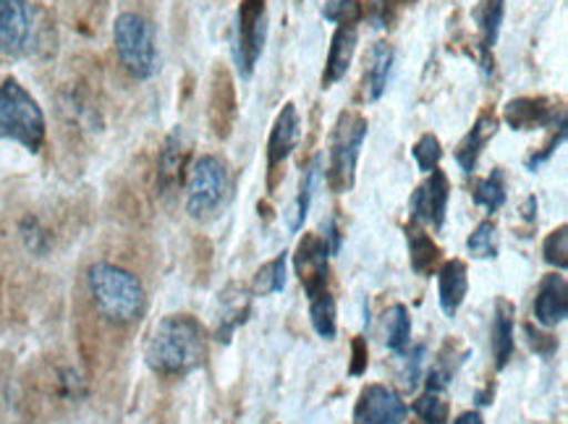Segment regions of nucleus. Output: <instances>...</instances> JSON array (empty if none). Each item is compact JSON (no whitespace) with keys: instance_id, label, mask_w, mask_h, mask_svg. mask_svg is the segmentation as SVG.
<instances>
[{"instance_id":"obj_1","label":"nucleus","mask_w":568,"mask_h":424,"mask_svg":"<svg viewBox=\"0 0 568 424\" xmlns=\"http://www.w3.org/2000/svg\"><path fill=\"white\" fill-rule=\"evenodd\" d=\"M207 356V335L192 314H169L150 335L144 360L163 377H184L200 370Z\"/></svg>"},{"instance_id":"obj_2","label":"nucleus","mask_w":568,"mask_h":424,"mask_svg":"<svg viewBox=\"0 0 568 424\" xmlns=\"http://www.w3.org/2000/svg\"><path fill=\"white\" fill-rule=\"evenodd\" d=\"M87 289L98 312L113 325H131L148 310L142 281L111 262H94L87 270Z\"/></svg>"},{"instance_id":"obj_3","label":"nucleus","mask_w":568,"mask_h":424,"mask_svg":"<svg viewBox=\"0 0 568 424\" xmlns=\"http://www.w3.org/2000/svg\"><path fill=\"white\" fill-rule=\"evenodd\" d=\"M0 139L21 144L32 155L45 148L48 139V121L40 102L13 77L0 82Z\"/></svg>"},{"instance_id":"obj_4","label":"nucleus","mask_w":568,"mask_h":424,"mask_svg":"<svg viewBox=\"0 0 568 424\" xmlns=\"http://www.w3.org/2000/svg\"><path fill=\"white\" fill-rule=\"evenodd\" d=\"M369 121L356 111H344L333 123L327 139V186L336 194L352 192L356 184V163L367 139Z\"/></svg>"},{"instance_id":"obj_5","label":"nucleus","mask_w":568,"mask_h":424,"mask_svg":"<svg viewBox=\"0 0 568 424\" xmlns=\"http://www.w3.org/2000/svg\"><path fill=\"white\" fill-rule=\"evenodd\" d=\"M113 46L119 61L129 77L136 82H148L158 74L160 53L155 40V27L140 13L126 11L113 21Z\"/></svg>"},{"instance_id":"obj_6","label":"nucleus","mask_w":568,"mask_h":424,"mask_svg":"<svg viewBox=\"0 0 568 424\" xmlns=\"http://www.w3.org/2000/svg\"><path fill=\"white\" fill-rule=\"evenodd\" d=\"M231 171L221 158L200 155L186 173V212L194 221H210L231 200Z\"/></svg>"},{"instance_id":"obj_7","label":"nucleus","mask_w":568,"mask_h":424,"mask_svg":"<svg viewBox=\"0 0 568 424\" xmlns=\"http://www.w3.org/2000/svg\"><path fill=\"white\" fill-rule=\"evenodd\" d=\"M267 42V0H242L236 9V24H233L231 58L236 74L252 79L257 69L262 50Z\"/></svg>"},{"instance_id":"obj_8","label":"nucleus","mask_w":568,"mask_h":424,"mask_svg":"<svg viewBox=\"0 0 568 424\" xmlns=\"http://www.w3.org/2000/svg\"><path fill=\"white\" fill-rule=\"evenodd\" d=\"M450 200V181L448 175L435 168L433 173H427L425 184L414 189L409 210H412V223H427L435 231H440L446 225V212Z\"/></svg>"},{"instance_id":"obj_9","label":"nucleus","mask_w":568,"mask_h":424,"mask_svg":"<svg viewBox=\"0 0 568 424\" xmlns=\"http://www.w3.org/2000/svg\"><path fill=\"white\" fill-rule=\"evenodd\" d=\"M409 414L406 401L388 385L373 383L359 393L354 406V424H400Z\"/></svg>"},{"instance_id":"obj_10","label":"nucleus","mask_w":568,"mask_h":424,"mask_svg":"<svg viewBox=\"0 0 568 424\" xmlns=\"http://www.w3.org/2000/svg\"><path fill=\"white\" fill-rule=\"evenodd\" d=\"M34 17L27 0H0V53L21 58L32 46Z\"/></svg>"},{"instance_id":"obj_11","label":"nucleus","mask_w":568,"mask_h":424,"mask_svg":"<svg viewBox=\"0 0 568 424\" xmlns=\"http://www.w3.org/2000/svg\"><path fill=\"white\" fill-rule=\"evenodd\" d=\"M327 260H331V250H327L323 236L320 233H304V239L296 246L294 267L298 283L307 291V299L327 291V273H331Z\"/></svg>"},{"instance_id":"obj_12","label":"nucleus","mask_w":568,"mask_h":424,"mask_svg":"<svg viewBox=\"0 0 568 424\" xmlns=\"http://www.w3.org/2000/svg\"><path fill=\"white\" fill-rule=\"evenodd\" d=\"M298 137H302V119L294 102H286L281 113L275 115L271 137H267V173H271V189L278 184L281 168L286 165L291 152L296 150Z\"/></svg>"},{"instance_id":"obj_13","label":"nucleus","mask_w":568,"mask_h":424,"mask_svg":"<svg viewBox=\"0 0 568 424\" xmlns=\"http://www.w3.org/2000/svg\"><path fill=\"white\" fill-rule=\"evenodd\" d=\"M189 165H192V142L184 134V129L176 127L165 137L163 150L158 155V186L163 194H171L181 189L186 181Z\"/></svg>"},{"instance_id":"obj_14","label":"nucleus","mask_w":568,"mask_h":424,"mask_svg":"<svg viewBox=\"0 0 568 424\" xmlns=\"http://www.w3.org/2000/svg\"><path fill=\"white\" fill-rule=\"evenodd\" d=\"M210 129L217 139H229L239 121V100L236 87L225 65L213 71V84H210Z\"/></svg>"},{"instance_id":"obj_15","label":"nucleus","mask_w":568,"mask_h":424,"mask_svg":"<svg viewBox=\"0 0 568 424\" xmlns=\"http://www.w3.org/2000/svg\"><path fill=\"white\" fill-rule=\"evenodd\" d=\"M504 121L514 131H535V129H556L566 123L564 108H552L548 98H516L506 102Z\"/></svg>"},{"instance_id":"obj_16","label":"nucleus","mask_w":568,"mask_h":424,"mask_svg":"<svg viewBox=\"0 0 568 424\" xmlns=\"http://www.w3.org/2000/svg\"><path fill=\"white\" fill-rule=\"evenodd\" d=\"M356 46H359V29L356 24H338L331 38V50H327V61L323 71V90H331L352 69Z\"/></svg>"},{"instance_id":"obj_17","label":"nucleus","mask_w":568,"mask_h":424,"mask_svg":"<svg viewBox=\"0 0 568 424\" xmlns=\"http://www.w3.org/2000/svg\"><path fill=\"white\" fill-rule=\"evenodd\" d=\"M568 317V286L564 275H548L535 296V320L542 327H556Z\"/></svg>"},{"instance_id":"obj_18","label":"nucleus","mask_w":568,"mask_h":424,"mask_svg":"<svg viewBox=\"0 0 568 424\" xmlns=\"http://www.w3.org/2000/svg\"><path fill=\"white\" fill-rule=\"evenodd\" d=\"M506 17V0H483L477 6L471 19L477 21V34H479V61H483L485 74H490L493 69V50L498 42L500 27H504Z\"/></svg>"},{"instance_id":"obj_19","label":"nucleus","mask_w":568,"mask_h":424,"mask_svg":"<svg viewBox=\"0 0 568 424\" xmlns=\"http://www.w3.org/2000/svg\"><path fill=\"white\" fill-rule=\"evenodd\" d=\"M498 127H500V119L493 111H483L477 115L475 127H471L469 134H466L462 142H458L456 155H454L458 168H462L464 173H475L477 160L485 152L487 142H490V139L498 134Z\"/></svg>"},{"instance_id":"obj_20","label":"nucleus","mask_w":568,"mask_h":424,"mask_svg":"<svg viewBox=\"0 0 568 424\" xmlns=\"http://www.w3.org/2000/svg\"><path fill=\"white\" fill-rule=\"evenodd\" d=\"M393 61H396V50L388 42H375L369 48L367 61H364V82H362V94L367 102H377L388 90Z\"/></svg>"},{"instance_id":"obj_21","label":"nucleus","mask_w":568,"mask_h":424,"mask_svg":"<svg viewBox=\"0 0 568 424\" xmlns=\"http://www.w3.org/2000/svg\"><path fill=\"white\" fill-rule=\"evenodd\" d=\"M466 291H469V270L462 260H448L446 265H440L438 273V299L440 310L446 317H456V312L462 310Z\"/></svg>"},{"instance_id":"obj_22","label":"nucleus","mask_w":568,"mask_h":424,"mask_svg":"<svg viewBox=\"0 0 568 424\" xmlns=\"http://www.w3.org/2000/svg\"><path fill=\"white\" fill-rule=\"evenodd\" d=\"M514 325H516V306L508 302L506 296H498L495 302V317H493V356L495 367L506 370L508 362L514 360Z\"/></svg>"},{"instance_id":"obj_23","label":"nucleus","mask_w":568,"mask_h":424,"mask_svg":"<svg viewBox=\"0 0 568 424\" xmlns=\"http://www.w3.org/2000/svg\"><path fill=\"white\" fill-rule=\"evenodd\" d=\"M252 296L244 286H229L221 296V317H217L215 341L229 343L236 327H242L250 320Z\"/></svg>"},{"instance_id":"obj_24","label":"nucleus","mask_w":568,"mask_h":424,"mask_svg":"<svg viewBox=\"0 0 568 424\" xmlns=\"http://www.w3.org/2000/svg\"><path fill=\"white\" fill-rule=\"evenodd\" d=\"M320 168H323V155H317L307 168H304L296 202H294V208H291V212H286L288 229L294 233L304 229V221H307V215H310L312 196H315V189H317V181H320Z\"/></svg>"},{"instance_id":"obj_25","label":"nucleus","mask_w":568,"mask_h":424,"mask_svg":"<svg viewBox=\"0 0 568 424\" xmlns=\"http://www.w3.org/2000/svg\"><path fill=\"white\" fill-rule=\"evenodd\" d=\"M406 244H409V265L414 273L427 277L435 267H438L443 254L440 246L435 244L425 231H419L417 225L406 229Z\"/></svg>"},{"instance_id":"obj_26","label":"nucleus","mask_w":568,"mask_h":424,"mask_svg":"<svg viewBox=\"0 0 568 424\" xmlns=\"http://www.w3.org/2000/svg\"><path fill=\"white\" fill-rule=\"evenodd\" d=\"M310 323L315 327L320 339L333 341L338 333L336 323V299H333L331 291H323V294L310 299Z\"/></svg>"},{"instance_id":"obj_27","label":"nucleus","mask_w":568,"mask_h":424,"mask_svg":"<svg viewBox=\"0 0 568 424\" xmlns=\"http://www.w3.org/2000/svg\"><path fill=\"white\" fill-rule=\"evenodd\" d=\"M286 267H288V254L283 252L278 258L265 262L257 270V275H254L252 281V291L254 296H273V294H281L283 289H286Z\"/></svg>"},{"instance_id":"obj_28","label":"nucleus","mask_w":568,"mask_h":424,"mask_svg":"<svg viewBox=\"0 0 568 424\" xmlns=\"http://www.w3.org/2000/svg\"><path fill=\"white\" fill-rule=\"evenodd\" d=\"M471 200H475V204H479V208H485L487 212H498L504 208L508 200L504 168H495L487 179H479L475 184V194H471Z\"/></svg>"},{"instance_id":"obj_29","label":"nucleus","mask_w":568,"mask_h":424,"mask_svg":"<svg viewBox=\"0 0 568 424\" xmlns=\"http://www.w3.org/2000/svg\"><path fill=\"white\" fill-rule=\"evenodd\" d=\"M385 325H388V349L393 354H406L409 351L412 341V314L406 304H393L388 317H385Z\"/></svg>"},{"instance_id":"obj_30","label":"nucleus","mask_w":568,"mask_h":424,"mask_svg":"<svg viewBox=\"0 0 568 424\" xmlns=\"http://www.w3.org/2000/svg\"><path fill=\"white\" fill-rule=\"evenodd\" d=\"M466 250L475 260H493L498 258V225L495 221H483L466 239Z\"/></svg>"},{"instance_id":"obj_31","label":"nucleus","mask_w":568,"mask_h":424,"mask_svg":"<svg viewBox=\"0 0 568 424\" xmlns=\"http://www.w3.org/2000/svg\"><path fill=\"white\" fill-rule=\"evenodd\" d=\"M412 158L414 163L419 165L422 173H433L435 168H440V160H443V144L440 139L435 134H422L417 142H414L412 148Z\"/></svg>"},{"instance_id":"obj_32","label":"nucleus","mask_w":568,"mask_h":424,"mask_svg":"<svg viewBox=\"0 0 568 424\" xmlns=\"http://www.w3.org/2000/svg\"><path fill=\"white\" fill-rule=\"evenodd\" d=\"M364 17V6L359 0H325L323 19L331 24H356Z\"/></svg>"},{"instance_id":"obj_33","label":"nucleus","mask_w":568,"mask_h":424,"mask_svg":"<svg viewBox=\"0 0 568 424\" xmlns=\"http://www.w3.org/2000/svg\"><path fill=\"white\" fill-rule=\"evenodd\" d=\"M545 262L558 270L568 267V225H558L542 244Z\"/></svg>"},{"instance_id":"obj_34","label":"nucleus","mask_w":568,"mask_h":424,"mask_svg":"<svg viewBox=\"0 0 568 424\" xmlns=\"http://www.w3.org/2000/svg\"><path fill=\"white\" fill-rule=\"evenodd\" d=\"M414 414L419 416L422 422L427 424H446L448 422V404L443 401L438 393H425L414 401Z\"/></svg>"},{"instance_id":"obj_35","label":"nucleus","mask_w":568,"mask_h":424,"mask_svg":"<svg viewBox=\"0 0 568 424\" xmlns=\"http://www.w3.org/2000/svg\"><path fill=\"white\" fill-rule=\"evenodd\" d=\"M524 335H527L529 349L535 351L537 356H552L558 351V339H556V335L537 331V327L531 325V323L524 325Z\"/></svg>"},{"instance_id":"obj_36","label":"nucleus","mask_w":568,"mask_h":424,"mask_svg":"<svg viewBox=\"0 0 568 424\" xmlns=\"http://www.w3.org/2000/svg\"><path fill=\"white\" fill-rule=\"evenodd\" d=\"M564 139H566V123H560V127H556V134L550 137V142L527 160V171H537V168H542L545 163H548V160L558 152L560 144H564Z\"/></svg>"},{"instance_id":"obj_37","label":"nucleus","mask_w":568,"mask_h":424,"mask_svg":"<svg viewBox=\"0 0 568 424\" xmlns=\"http://www.w3.org/2000/svg\"><path fill=\"white\" fill-rule=\"evenodd\" d=\"M369 367V349H367V339L364 335H356L352 341V364H348V375L352 377H362Z\"/></svg>"},{"instance_id":"obj_38","label":"nucleus","mask_w":568,"mask_h":424,"mask_svg":"<svg viewBox=\"0 0 568 424\" xmlns=\"http://www.w3.org/2000/svg\"><path fill=\"white\" fill-rule=\"evenodd\" d=\"M21 231H24V241H27L29 250L38 252V254L48 250V236H45V231L38 225V221H32V218H29V221L21 223Z\"/></svg>"},{"instance_id":"obj_39","label":"nucleus","mask_w":568,"mask_h":424,"mask_svg":"<svg viewBox=\"0 0 568 424\" xmlns=\"http://www.w3.org/2000/svg\"><path fill=\"white\" fill-rule=\"evenodd\" d=\"M323 241L327 244V250H331V254H338L341 252V241H344V233H341L338 229V221L336 218H327V221L323 223Z\"/></svg>"},{"instance_id":"obj_40","label":"nucleus","mask_w":568,"mask_h":424,"mask_svg":"<svg viewBox=\"0 0 568 424\" xmlns=\"http://www.w3.org/2000/svg\"><path fill=\"white\" fill-rule=\"evenodd\" d=\"M425 354H427V349L425 346H417L412 351V356H409V364H406V380L404 383L409 385V391H414V385H417V380H419V370H422V362H425Z\"/></svg>"},{"instance_id":"obj_41","label":"nucleus","mask_w":568,"mask_h":424,"mask_svg":"<svg viewBox=\"0 0 568 424\" xmlns=\"http://www.w3.org/2000/svg\"><path fill=\"white\" fill-rule=\"evenodd\" d=\"M521 218L527 223L537 221V196H527V202H524V208H521Z\"/></svg>"},{"instance_id":"obj_42","label":"nucleus","mask_w":568,"mask_h":424,"mask_svg":"<svg viewBox=\"0 0 568 424\" xmlns=\"http://www.w3.org/2000/svg\"><path fill=\"white\" fill-rule=\"evenodd\" d=\"M454 424H485V420H483V414H479V412H464V414L456 416Z\"/></svg>"},{"instance_id":"obj_43","label":"nucleus","mask_w":568,"mask_h":424,"mask_svg":"<svg viewBox=\"0 0 568 424\" xmlns=\"http://www.w3.org/2000/svg\"><path fill=\"white\" fill-rule=\"evenodd\" d=\"M475 398H477V404H479V406H490V404H493V398H495V385L490 383V385L485 387V391H477V396H475Z\"/></svg>"}]
</instances>
